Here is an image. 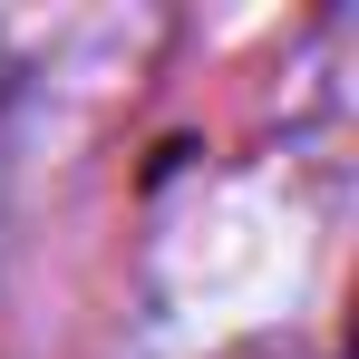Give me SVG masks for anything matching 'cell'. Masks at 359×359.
I'll return each instance as SVG.
<instances>
[]
</instances>
